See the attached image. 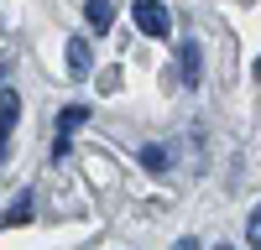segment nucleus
I'll return each mask as SVG.
<instances>
[{"mask_svg":"<svg viewBox=\"0 0 261 250\" xmlns=\"http://www.w3.org/2000/svg\"><path fill=\"white\" fill-rule=\"evenodd\" d=\"M130 21H136L141 37H167V26H172V16H167L162 0H136V6H130Z\"/></svg>","mask_w":261,"mask_h":250,"instance_id":"nucleus-1","label":"nucleus"},{"mask_svg":"<svg viewBox=\"0 0 261 250\" xmlns=\"http://www.w3.org/2000/svg\"><path fill=\"white\" fill-rule=\"evenodd\" d=\"M16 120H21V94H16V89H0V167L11 162V136H16Z\"/></svg>","mask_w":261,"mask_h":250,"instance_id":"nucleus-2","label":"nucleus"},{"mask_svg":"<svg viewBox=\"0 0 261 250\" xmlns=\"http://www.w3.org/2000/svg\"><path fill=\"white\" fill-rule=\"evenodd\" d=\"M89 120V110L84 104H68V110L58 115V141H53V157H68V141H73V131Z\"/></svg>","mask_w":261,"mask_h":250,"instance_id":"nucleus-3","label":"nucleus"},{"mask_svg":"<svg viewBox=\"0 0 261 250\" xmlns=\"http://www.w3.org/2000/svg\"><path fill=\"white\" fill-rule=\"evenodd\" d=\"M178 68H183V89H199V83H204V52H199V42H183V47H178Z\"/></svg>","mask_w":261,"mask_h":250,"instance_id":"nucleus-4","label":"nucleus"},{"mask_svg":"<svg viewBox=\"0 0 261 250\" xmlns=\"http://www.w3.org/2000/svg\"><path fill=\"white\" fill-rule=\"evenodd\" d=\"M89 68H94V47H89L84 37H68V73H73V78H84Z\"/></svg>","mask_w":261,"mask_h":250,"instance_id":"nucleus-5","label":"nucleus"},{"mask_svg":"<svg viewBox=\"0 0 261 250\" xmlns=\"http://www.w3.org/2000/svg\"><path fill=\"white\" fill-rule=\"evenodd\" d=\"M84 16H89V32H110L115 6H110V0H84Z\"/></svg>","mask_w":261,"mask_h":250,"instance_id":"nucleus-6","label":"nucleus"},{"mask_svg":"<svg viewBox=\"0 0 261 250\" xmlns=\"http://www.w3.org/2000/svg\"><path fill=\"white\" fill-rule=\"evenodd\" d=\"M141 167H146V172H167L172 151H167V146H141Z\"/></svg>","mask_w":261,"mask_h":250,"instance_id":"nucleus-7","label":"nucleus"},{"mask_svg":"<svg viewBox=\"0 0 261 250\" xmlns=\"http://www.w3.org/2000/svg\"><path fill=\"white\" fill-rule=\"evenodd\" d=\"M32 203H37L32 193H21V198L11 203V214H6V219H0V224H27V219H32Z\"/></svg>","mask_w":261,"mask_h":250,"instance_id":"nucleus-8","label":"nucleus"},{"mask_svg":"<svg viewBox=\"0 0 261 250\" xmlns=\"http://www.w3.org/2000/svg\"><path fill=\"white\" fill-rule=\"evenodd\" d=\"M246 245H251V250H261V203L246 214Z\"/></svg>","mask_w":261,"mask_h":250,"instance_id":"nucleus-9","label":"nucleus"},{"mask_svg":"<svg viewBox=\"0 0 261 250\" xmlns=\"http://www.w3.org/2000/svg\"><path fill=\"white\" fill-rule=\"evenodd\" d=\"M99 89H105V94H115V89H120V68H105V78H99Z\"/></svg>","mask_w":261,"mask_h":250,"instance_id":"nucleus-10","label":"nucleus"},{"mask_svg":"<svg viewBox=\"0 0 261 250\" xmlns=\"http://www.w3.org/2000/svg\"><path fill=\"white\" fill-rule=\"evenodd\" d=\"M172 250H199V240H193V235H183V240L172 245Z\"/></svg>","mask_w":261,"mask_h":250,"instance_id":"nucleus-11","label":"nucleus"},{"mask_svg":"<svg viewBox=\"0 0 261 250\" xmlns=\"http://www.w3.org/2000/svg\"><path fill=\"white\" fill-rule=\"evenodd\" d=\"M256 78H261V57H256Z\"/></svg>","mask_w":261,"mask_h":250,"instance_id":"nucleus-12","label":"nucleus"},{"mask_svg":"<svg viewBox=\"0 0 261 250\" xmlns=\"http://www.w3.org/2000/svg\"><path fill=\"white\" fill-rule=\"evenodd\" d=\"M214 250H235V245H214Z\"/></svg>","mask_w":261,"mask_h":250,"instance_id":"nucleus-13","label":"nucleus"}]
</instances>
